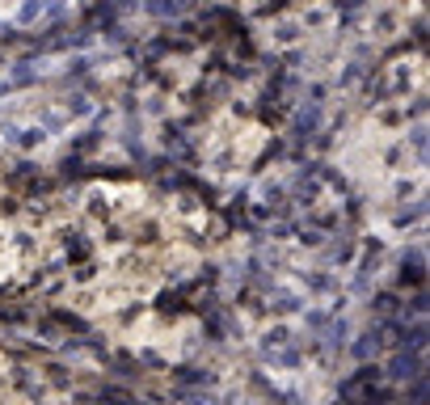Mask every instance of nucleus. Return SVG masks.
Returning <instances> with one entry per match:
<instances>
[{
  "label": "nucleus",
  "mask_w": 430,
  "mask_h": 405,
  "mask_svg": "<svg viewBox=\"0 0 430 405\" xmlns=\"http://www.w3.org/2000/svg\"><path fill=\"white\" fill-rule=\"evenodd\" d=\"M30 258H34V241L22 228H13L9 220H0V283L22 275L30 266Z\"/></svg>",
  "instance_id": "obj_1"
}]
</instances>
